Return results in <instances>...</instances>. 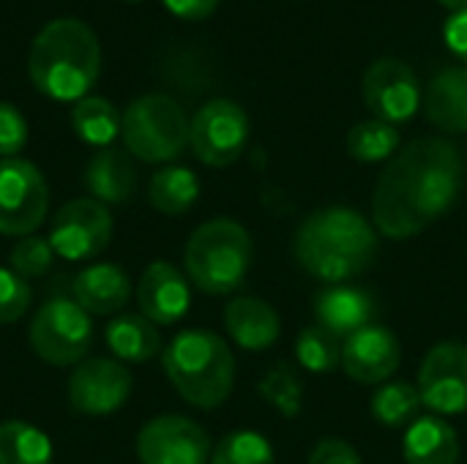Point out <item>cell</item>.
Returning <instances> with one entry per match:
<instances>
[{
  "mask_svg": "<svg viewBox=\"0 0 467 464\" xmlns=\"http://www.w3.org/2000/svg\"><path fill=\"white\" fill-rule=\"evenodd\" d=\"M465 161L454 142L419 137L402 145L380 172L372 191V224L402 241L443 219L462 197Z\"/></svg>",
  "mask_w": 467,
  "mask_h": 464,
  "instance_id": "cell-1",
  "label": "cell"
},
{
  "mask_svg": "<svg viewBox=\"0 0 467 464\" xmlns=\"http://www.w3.org/2000/svg\"><path fill=\"white\" fill-rule=\"evenodd\" d=\"M298 265L326 284H350L378 260V230L353 208H320L296 230Z\"/></svg>",
  "mask_w": 467,
  "mask_h": 464,
  "instance_id": "cell-2",
  "label": "cell"
},
{
  "mask_svg": "<svg viewBox=\"0 0 467 464\" xmlns=\"http://www.w3.org/2000/svg\"><path fill=\"white\" fill-rule=\"evenodd\" d=\"M33 88L52 101H79L101 74V44L79 19H52L38 30L27 55Z\"/></svg>",
  "mask_w": 467,
  "mask_h": 464,
  "instance_id": "cell-3",
  "label": "cell"
},
{
  "mask_svg": "<svg viewBox=\"0 0 467 464\" xmlns=\"http://www.w3.org/2000/svg\"><path fill=\"white\" fill-rule=\"evenodd\" d=\"M164 375L172 388L197 410L224 405L235 386V358L230 345L205 328L181 331L161 353Z\"/></svg>",
  "mask_w": 467,
  "mask_h": 464,
  "instance_id": "cell-4",
  "label": "cell"
},
{
  "mask_svg": "<svg viewBox=\"0 0 467 464\" xmlns=\"http://www.w3.org/2000/svg\"><path fill=\"white\" fill-rule=\"evenodd\" d=\"M252 235L235 219H211L200 224L186 243V273L192 284L208 295L235 293L252 268Z\"/></svg>",
  "mask_w": 467,
  "mask_h": 464,
  "instance_id": "cell-5",
  "label": "cell"
},
{
  "mask_svg": "<svg viewBox=\"0 0 467 464\" xmlns=\"http://www.w3.org/2000/svg\"><path fill=\"white\" fill-rule=\"evenodd\" d=\"M189 126L192 120L172 96L145 93L126 107L120 137L134 159L148 164H167L186 150Z\"/></svg>",
  "mask_w": 467,
  "mask_h": 464,
  "instance_id": "cell-6",
  "label": "cell"
},
{
  "mask_svg": "<svg viewBox=\"0 0 467 464\" xmlns=\"http://www.w3.org/2000/svg\"><path fill=\"white\" fill-rule=\"evenodd\" d=\"M93 345L90 314L74 298H49L30 323L33 353L52 366L82 364Z\"/></svg>",
  "mask_w": 467,
  "mask_h": 464,
  "instance_id": "cell-7",
  "label": "cell"
},
{
  "mask_svg": "<svg viewBox=\"0 0 467 464\" xmlns=\"http://www.w3.org/2000/svg\"><path fill=\"white\" fill-rule=\"evenodd\" d=\"M49 189L41 170L19 156L0 159V235L27 238L47 219Z\"/></svg>",
  "mask_w": 467,
  "mask_h": 464,
  "instance_id": "cell-8",
  "label": "cell"
},
{
  "mask_svg": "<svg viewBox=\"0 0 467 464\" xmlns=\"http://www.w3.org/2000/svg\"><path fill=\"white\" fill-rule=\"evenodd\" d=\"M249 142V115L238 101L213 98L197 109L189 126V145L208 167H230Z\"/></svg>",
  "mask_w": 467,
  "mask_h": 464,
  "instance_id": "cell-9",
  "label": "cell"
},
{
  "mask_svg": "<svg viewBox=\"0 0 467 464\" xmlns=\"http://www.w3.org/2000/svg\"><path fill=\"white\" fill-rule=\"evenodd\" d=\"M112 238L109 208L93 197H77L66 202L49 222V243L57 257L82 263L101 254Z\"/></svg>",
  "mask_w": 467,
  "mask_h": 464,
  "instance_id": "cell-10",
  "label": "cell"
},
{
  "mask_svg": "<svg viewBox=\"0 0 467 464\" xmlns=\"http://www.w3.org/2000/svg\"><path fill=\"white\" fill-rule=\"evenodd\" d=\"M131 375L115 358H85L68 377V405L77 416L104 418L131 397Z\"/></svg>",
  "mask_w": 467,
  "mask_h": 464,
  "instance_id": "cell-11",
  "label": "cell"
},
{
  "mask_svg": "<svg viewBox=\"0 0 467 464\" xmlns=\"http://www.w3.org/2000/svg\"><path fill=\"white\" fill-rule=\"evenodd\" d=\"M369 112L391 126L408 123L421 109V82L416 71L397 57L375 60L361 82Z\"/></svg>",
  "mask_w": 467,
  "mask_h": 464,
  "instance_id": "cell-12",
  "label": "cell"
},
{
  "mask_svg": "<svg viewBox=\"0 0 467 464\" xmlns=\"http://www.w3.org/2000/svg\"><path fill=\"white\" fill-rule=\"evenodd\" d=\"M416 388L424 407H430L441 418L467 413V345H435L421 361Z\"/></svg>",
  "mask_w": 467,
  "mask_h": 464,
  "instance_id": "cell-13",
  "label": "cell"
},
{
  "mask_svg": "<svg viewBox=\"0 0 467 464\" xmlns=\"http://www.w3.org/2000/svg\"><path fill=\"white\" fill-rule=\"evenodd\" d=\"M140 464H211L208 432L183 416H159L137 435Z\"/></svg>",
  "mask_w": 467,
  "mask_h": 464,
  "instance_id": "cell-14",
  "label": "cell"
},
{
  "mask_svg": "<svg viewBox=\"0 0 467 464\" xmlns=\"http://www.w3.org/2000/svg\"><path fill=\"white\" fill-rule=\"evenodd\" d=\"M400 364V339L386 325H369L342 342V369L356 383L380 386L391 375H397Z\"/></svg>",
  "mask_w": 467,
  "mask_h": 464,
  "instance_id": "cell-15",
  "label": "cell"
},
{
  "mask_svg": "<svg viewBox=\"0 0 467 464\" xmlns=\"http://www.w3.org/2000/svg\"><path fill=\"white\" fill-rule=\"evenodd\" d=\"M137 304H140V314L148 317L153 325H172L189 312L192 304L189 279L172 263L156 260L140 276Z\"/></svg>",
  "mask_w": 467,
  "mask_h": 464,
  "instance_id": "cell-16",
  "label": "cell"
},
{
  "mask_svg": "<svg viewBox=\"0 0 467 464\" xmlns=\"http://www.w3.org/2000/svg\"><path fill=\"white\" fill-rule=\"evenodd\" d=\"M312 312L317 325L331 331L337 339H350L353 334L375 325L378 301L356 284H328L312 298Z\"/></svg>",
  "mask_w": 467,
  "mask_h": 464,
  "instance_id": "cell-17",
  "label": "cell"
},
{
  "mask_svg": "<svg viewBox=\"0 0 467 464\" xmlns=\"http://www.w3.org/2000/svg\"><path fill=\"white\" fill-rule=\"evenodd\" d=\"M131 279L129 273L115 265V263H93L88 268H82L74 276L71 293L74 301L88 312V314H120L131 298Z\"/></svg>",
  "mask_w": 467,
  "mask_h": 464,
  "instance_id": "cell-18",
  "label": "cell"
},
{
  "mask_svg": "<svg viewBox=\"0 0 467 464\" xmlns=\"http://www.w3.org/2000/svg\"><path fill=\"white\" fill-rule=\"evenodd\" d=\"M224 328L241 350L263 353L271 345H276L282 334V320L276 309L263 298L241 295L233 298L224 309Z\"/></svg>",
  "mask_w": 467,
  "mask_h": 464,
  "instance_id": "cell-19",
  "label": "cell"
},
{
  "mask_svg": "<svg viewBox=\"0 0 467 464\" xmlns=\"http://www.w3.org/2000/svg\"><path fill=\"white\" fill-rule=\"evenodd\" d=\"M82 180L93 200L104 205H123L137 189V167L126 150L101 148L90 156Z\"/></svg>",
  "mask_w": 467,
  "mask_h": 464,
  "instance_id": "cell-20",
  "label": "cell"
},
{
  "mask_svg": "<svg viewBox=\"0 0 467 464\" xmlns=\"http://www.w3.org/2000/svg\"><path fill=\"white\" fill-rule=\"evenodd\" d=\"M430 123L446 134H467V68L438 71L424 90Z\"/></svg>",
  "mask_w": 467,
  "mask_h": 464,
  "instance_id": "cell-21",
  "label": "cell"
},
{
  "mask_svg": "<svg viewBox=\"0 0 467 464\" xmlns=\"http://www.w3.org/2000/svg\"><path fill=\"white\" fill-rule=\"evenodd\" d=\"M402 454L408 464H457L460 462L457 429L441 416H419L405 432Z\"/></svg>",
  "mask_w": 467,
  "mask_h": 464,
  "instance_id": "cell-22",
  "label": "cell"
},
{
  "mask_svg": "<svg viewBox=\"0 0 467 464\" xmlns=\"http://www.w3.org/2000/svg\"><path fill=\"white\" fill-rule=\"evenodd\" d=\"M107 347L120 364H145L161 353V334L142 314H115L107 325Z\"/></svg>",
  "mask_w": 467,
  "mask_h": 464,
  "instance_id": "cell-23",
  "label": "cell"
},
{
  "mask_svg": "<svg viewBox=\"0 0 467 464\" xmlns=\"http://www.w3.org/2000/svg\"><path fill=\"white\" fill-rule=\"evenodd\" d=\"M52 459L55 449L44 429L22 418L0 424V464H52Z\"/></svg>",
  "mask_w": 467,
  "mask_h": 464,
  "instance_id": "cell-24",
  "label": "cell"
},
{
  "mask_svg": "<svg viewBox=\"0 0 467 464\" xmlns=\"http://www.w3.org/2000/svg\"><path fill=\"white\" fill-rule=\"evenodd\" d=\"M71 126L82 142L101 150V148H109L115 142V137L120 134L123 115L115 109L112 101H107L101 96H85L71 109Z\"/></svg>",
  "mask_w": 467,
  "mask_h": 464,
  "instance_id": "cell-25",
  "label": "cell"
},
{
  "mask_svg": "<svg viewBox=\"0 0 467 464\" xmlns=\"http://www.w3.org/2000/svg\"><path fill=\"white\" fill-rule=\"evenodd\" d=\"M200 197V180L189 167H161L148 186V200L159 213H186Z\"/></svg>",
  "mask_w": 467,
  "mask_h": 464,
  "instance_id": "cell-26",
  "label": "cell"
},
{
  "mask_svg": "<svg viewBox=\"0 0 467 464\" xmlns=\"http://www.w3.org/2000/svg\"><path fill=\"white\" fill-rule=\"evenodd\" d=\"M421 407L424 402L413 383H386L372 394V402H369L372 418L389 429L410 427L419 418Z\"/></svg>",
  "mask_w": 467,
  "mask_h": 464,
  "instance_id": "cell-27",
  "label": "cell"
},
{
  "mask_svg": "<svg viewBox=\"0 0 467 464\" xmlns=\"http://www.w3.org/2000/svg\"><path fill=\"white\" fill-rule=\"evenodd\" d=\"M400 148H402L400 129L391 126V123H383L378 118L364 120V123H356L348 131V153L356 161H364V164L389 161Z\"/></svg>",
  "mask_w": 467,
  "mask_h": 464,
  "instance_id": "cell-28",
  "label": "cell"
},
{
  "mask_svg": "<svg viewBox=\"0 0 467 464\" xmlns=\"http://www.w3.org/2000/svg\"><path fill=\"white\" fill-rule=\"evenodd\" d=\"M296 358L306 372L328 375L337 366H342V339H337L323 325H309L298 334Z\"/></svg>",
  "mask_w": 467,
  "mask_h": 464,
  "instance_id": "cell-29",
  "label": "cell"
},
{
  "mask_svg": "<svg viewBox=\"0 0 467 464\" xmlns=\"http://www.w3.org/2000/svg\"><path fill=\"white\" fill-rule=\"evenodd\" d=\"M260 397L274 405L285 418H296L301 413L304 405V383L296 375V369L285 361H279L276 366H271L265 372V377L257 386Z\"/></svg>",
  "mask_w": 467,
  "mask_h": 464,
  "instance_id": "cell-30",
  "label": "cell"
},
{
  "mask_svg": "<svg viewBox=\"0 0 467 464\" xmlns=\"http://www.w3.org/2000/svg\"><path fill=\"white\" fill-rule=\"evenodd\" d=\"M211 464H274V449L260 432H230L211 451Z\"/></svg>",
  "mask_w": 467,
  "mask_h": 464,
  "instance_id": "cell-31",
  "label": "cell"
},
{
  "mask_svg": "<svg viewBox=\"0 0 467 464\" xmlns=\"http://www.w3.org/2000/svg\"><path fill=\"white\" fill-rule=\"evenodd\" d=\"M55 260V249L47 238L38 235H27L19 238V243H14L11 254H8V265L11 271H16L22 279H36L44 276L52 268Z\"/></svg>",
  "mask_w": 467,
  "mask_h": 464,
  "instance_id": "cell-32",
  "label": "cell"
},
{
  "mask_svg": "<svg viewBox=\"0 0 467 464\" xmlns=\"http://www.w3.org/2000/svg\"><path fill=\"white\" fill-rule=\"evenodd\" d=\"M33 304V290L11 268H0V325L16 323Z\"/></svg>",
  "mask_w": 467,
  "mask_h": 464,
  "instance_id": "cell-33",
  "label": "cell"
},
{
  "mask_svg": "<svg viewBox=\"0 0 467 464\" xmlns=\"http://www.w3.org/2000/svg\"><path fill=\"white\" fill-rule=\"evenodd\" d=\"M27 142V123L25 115L8 104L0 101V159H11L16 156Z\"/></svg>",
  "mask_w": 467,
  "mask_h": 464,
  "instance_id": "cell-34",
  "label": "cell"
},
{
  "mask_svg": "<svg viewBox=\"0 0 467 464\" xmlns=\"http://www.w3.org/2000/svg\"><path fill=\"white\" fill-rule=\"evenodd\" d=\"M309 464H361V457L348 440L326 438L309 454Z\"/></svg>",
  "mask_w": 467,
  "mask_h": 464,
  "instance_id": "cell-35",
  "label": "cell"
},
{
  "mask_svg": "<svg viewBox=\"0 0 467 464\" xmlns=\"http://www.w3.org/2000/svg\"><path fill=\"white\" fill-rule=\"evenodd\" d=\"M443 38H446V46L451 49L454 57H460L467 68V8L462 11H454L446 25H443Z\"/></svg>",
  "mask_w": 467,
  "mask_h": 464,
  "instance_id": "cell-36",
  "label": "cell"
},
{
  "mask_svg": "<svg viewBox=\"0 0 467 464\" xmlns=\"http://www.w3.org/2000/svg\"><path fill=\"white\" fill-rule=\"evenodd\" d=\"M167 11L175 14L178 19H189V22H200V19H208L219 0H164Z\"/></svg>",
  "mask_w": 467,
  "mask_h": 464,
  "instance_id": "cell-37",
  "label": "cell"
},
{
  "mask_svg": "<svg viewBox=\"0 0 467 464\" xmlns=\"http://www.w3.org/2000/svg\"><path fill=\"white\" fill-rule=\"evenodd\" d=\"M443 8H449V11H462L467 8V0H438Z\"/></svg>",
  "mask_w": 467,
  "mask_h": 464,
  "instance_id": "cell-38",
  "label": "cell"
},
{
  "mask_svg": "<svg viewBox=\"0 0 467 464\" xmlns=\"http://www.w3.org/2000/svg\"><path fill=\"white\" fill-rule=\"evenodd\" d=\"M131 3H137V0H131Z\"/></svg>",
  "mask_w": 467,
  "mask_h": 464,
  "instance_id": "cell-39",
  "label": "cell"
}]
</instances>
